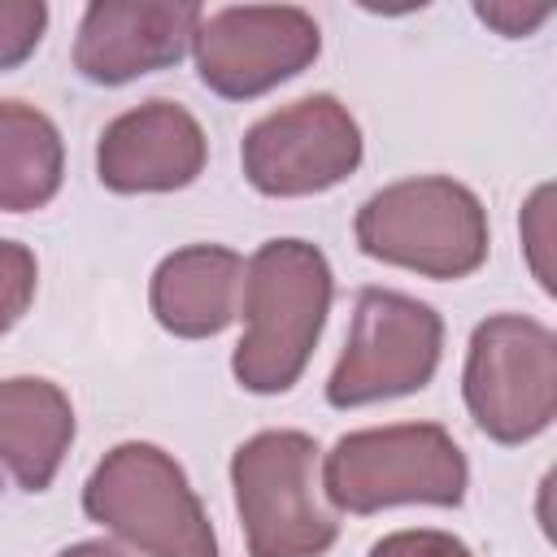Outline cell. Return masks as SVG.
<instances>
[{"label": "cell", "mask_w": 557, "mask_h": 557, "mask_svg": "<svg viewBox=\"0 0 557 557\" xmlns=\"http://www.w3.org/2000/svg\"><path fill=\"white\" fill-rule=\"evenodd\" d=\"M205 9L191 0H100L87 4L74 39V70L87 83H131L139 74L174 65Z\"/></svg>", "instance_id": "obj_10"}, {"label": "cell", "mask_w": 557, "mask_h": 557, "mask_svg": "<svg viewBox=\"0 0 557 557\" xmlns=\"http://www.w3.org/2000/svg\"><path fill=\"white\" fill-rule=\"evenodd\" d=\"M209 157L200 122L174 100H144L117 113L96 144V174L109 191H174L187 187Z\"/></svg>", "instance_id": "obj_11"}, {"label": "cell", "mask_w": 557, "mask_h": 557, "mask_svg": "<svg viewBox=\"0 0 557 557\" xmlns=\"http://www.w3.org/2000/svg\"><path fill=\"white\" fill-rule=\"evenodd\" d=\"M244 287L239 252L222 244H187L152 274V313L178 339H205L231 326Z\"/></svg>", "instance_id": "obj_12"}, {"label": "cell", "mask_w": 557, "mask_h": 557, "mask_svg": "<svg viewBox=\"0 0 557 557\" xmlns=\"http://www.w3.org/2000/svg\"><path fill=\"white\" fill-rule=\"evenodd\" d=\"M357 244L426 278H466L487 261V209L453 178H400L357 209Z\"/></svg>", "instance_id": "obj_2"}, {"label": "cell", "mask_w": 557, "mask_h": 557, "mask_svg": "<svg viewBox=\"0 0 557 557\" xmlns=\"http://www.w3.org/2000/svg\"><path fill=\"white\" fill-rule=\"evenodd\" d=\"M74 440L70 396L48 379H4L0 383V474L22 492H44Z\"/></svg>", "instance_id": "obj_13"}, {"label": "cell", "mask_w": 557, "mask_h": 557, "mask_svg": "<svg viewBox=\"0 0 557 557\" xmlns=\"http://www.w3.org/2000/svg\"><path fill=\"white\" fill-rule=\"evenodd\" d=\"M553 187H540L527 209H522V239H527V257H531V270L540 278L544 292H553V265H548V239H553Z\"/></svg>", "instance_id": "obj_17"}, {"label": "cell", "mask_w": 557, "mask_h": 557, "mask_svg": "<svg viewBox=\"0 0 557 557\" xmlns=\"http://www.w3.org/2000/svg\"><path fill=\"white\" fill-rule=\"evenodd\" d=\"M370 557H474L457 535L448 531H431V527H418V531H392L383 535Z\"/></svg>", "instance_id": "obj_18"}, {"label": "cell", "mask_w": 557, "mask_h": 557, "mask_svg": "<svg viewBox=\"0 0 557 557\" xmlns=\"http://www.w3.org/2000/svg\"><path fill=\"white\" fill-rule=\"evenodd\" d=\"M466 409L496 444L535 440L557 413V335L522 313H496L474 326L466 370Z\"/></svg>", "instance_id": "obj_6"}, {"label": "cell", "mask_w": 557, "mask_h": 557, "mask_svg": "<svg viewBox=\"0 0 557 557\" xmlns=\"http://www.w3.org/2000/svg\"><path fill=\"white\" fill-rule=\"evenodd\" d=\"M244 339L235 344L231 370L257 392H287L326 326L335 278L322 248L305 239H270L244 265Z\"/></svg>", "instance_id": "obj_1"}, {"label": "cell", "mask_w": 557, "mask_h": 557, "mask_svg": "<svg viewBox=\"0 0 557 557\" xmlns=\"http://www.w3.org/2000/svg\"><path fill=\"white\" fill-rule=\"evenodd\" d=\"M444 348V322L431 305L366 287L352 305L348 344L326 379V400L335 409H357L392 396H409L431 383Z\"/></svg>", "instance_id": "obj_7"}, {"label": "cell", "mask_w": 557, "mask_h": 557, "mask_svg": "<svg viewBox=\"0 0 557 557\" xmlns=\"http://www.w3.org/2000/svg\"><path fill=\"white\" fill-rule=\"evenodd\" d=\"M466 479V457L440 422L339 435L322 466V487L344 513H379L387 505H461Z\"/></svg>", "instance_id": "obj_4"}, {"label": "cell", "mask_w": 557, "mask_h": 557, "mask_svg": "<svg viewBox=\"0 0 557 557\" xmlns=\"http://www.w3.org/2000/svg\"><path fill=\"white\" fill-rule=\"evenodd\" d=\"M191 52L209 91L252 100L309 70L322 52V30L296 4H235L200 17Z\"/></svg>", "instance_id": "obj_8"}, {"label": "cell", "mask_w": 557, "mask_h": 557, "mask_svg": "<svg viewBox=\"0 0 557 557\" xmlns=\"http://www.w3.org/2000/svg\"><path fill=\"white\" fill-rule=\"evenodd\" d=\"M474 13H479L487 26H496L500 35H531L553 9H548V4L522 9V4H513V0H500V4H474Z\"/></svg>", "instance_id": "obj_19"}, {"label": "cell", "mask_w": 557, "mask_h": 557, "mask_svg": "<svg viewBox=\"0 0 557 557\" xmlns=\"http://www.w3.org/2000/svg\"><path fill=\"white\" fill-rule=\"evenodd\" d=\"M91 522L109 527L148 557H218V535L183 466L144 440L104 453L83 487Z\"/></svg>", "instance_id": "obj_3"}, {"label": "cell", "mask_w": 557, "mask_h": 557, "mask_svg": "<svg viewBox=\"0 0 557 557\" xmlns=\"http://www.w3.org/2000/svg\"><path fill=\"white\" fill-rule=\"evenodd\" d=\"M65 148L48 113L0 100V213L44 209L61 191Z\"/></svg>", "instance_id": "obj_14"}, {"label": "cell", "mask_w": 557, "mask_h": 557, "mask_svg": "<svg viewBox=\"0 0 557 557\" xmlns=\"http://www.w3.org/2000/svg\"><path fill=\"white\" fill-rule=\"evenodd\" d=\"M239 161L261 196H313L361 165V131L335 96H305L252 122Z\"/></svg>", "instance_id": "obj_9"}, {"label": "cell", "mask_w": 557, "mask_h": 557, "mask_svg": "<svg viewBox=\"0 0 557 557\" xmlns=\"http://www.w3.org/2000/svg\"><path fill=\"white\" fill-rule=\"evenodd\" d=\"M231 483L248 557H318L335 544L339 522L318 492L313 435L257 431L235 448Z\"/></svg>", "instance_id": "obj_5"}, {"label": "cell", "mask_w": 557, "mask_h": 557, "mask_svg": "<svg viewBox=\"0 0 557 557\" xmlns=\"http://www.w3.org/2000/svg\"><path fill=\"white\" fill-rule=\"evenodd\" d=\"M48 26V4L39 0H0V70L22 65Z\"/></svg>", "instance_id": "obj_16"}, {"label": "cell", "mask_w": 557, "mask_h": 557, "mask_svg": "<svg viewBox=\"0 0 557 557\" xmlns=\"http://www.w3.org/2000/svg\"><path fill=\"white\" fill-rule=\"evenodd\" d=\"M35 278H39L35 252H30L26 244L0 239V335L30 309V300H35Z\"/></svg>", "instance_id": "obj_15"}, {"label": "cell", "mask_w": 557, "mask_h": 557, "mask_svg": "<svg viewBox=\"0 0 557 557\" xmlns=\"http://www.w3.org/2000/svg\"><path fill=\"white\" fill-rule=\"evenodd\" d=\"M57 557H131V553L109 544V540H83V544H70L65 553H57Z\"/></svg>", "instance_id": "obj_20"}]
</instances>
